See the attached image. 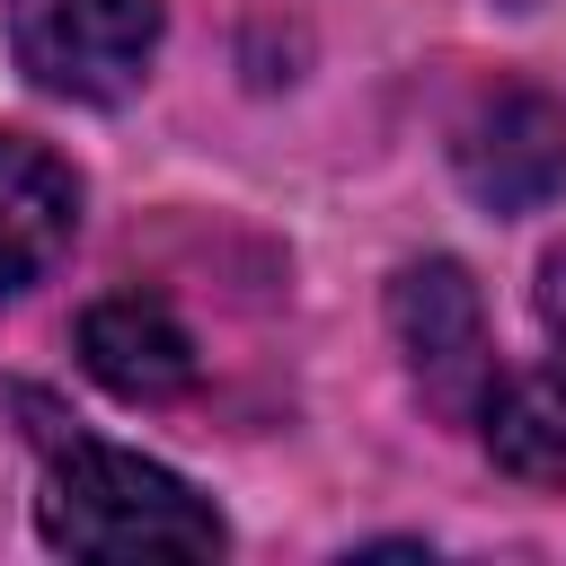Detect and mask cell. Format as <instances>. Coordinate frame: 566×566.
Segmentation results:
<instances>
[{"label":"cell","mask_w":566,"mask_h":566,"mask_svg":"<svg viewBox=\"0 0 566 566\" xmlns=\"http://www.w3.org/2000/svg\"><path fill=\"white\" fill-rule=\"evenodd\" d=\"M389 327H398L424 398H442V407L486 398V380H495L486 310H478V283H469L451 256H424V265H407V274L389 283Z\"/></svg>","instance_id":"277c9868"},{"label":"cell","mask_w":566,"mask_h":566,"mask_svg":"<svg viewBox=\"0 0 566 566\" xmlns=\"http://www.w3.org/2000/svg\"><path fill=\"white\" fill-rule=\"evenodd\" d=\"M71 230H80V177L35 133H0V301L53 274Z\"/></svg>","instance_id":"8992f818"},{"label":"cell","mask_w":566,"mask_h":566,"mask_svg":"<svg viewBox=\"0 0 566 566\" xmlns=\"http://www.w3.org/2000/svg\"><path fill=\"white\" fill-rule=\"evenodd\" d=\"M80 363H88V380H106V389L133 398V407H168V398L195 389V336H186L177 310L150 301V292L97 301V310L80 318Z\"/></svg>","instance_id":"5b68a950"},{"label":"cell","mask_w":566,"mask_h":566,"mask_svg":"<svg viewBox=\"0 0 566 566\" xmlns=\"http://www.w3.org/2000/svg\"><path fill=\"white\" fill-rule=\"evenodd\" d=\"M44 539L71 557H221V513L159 460L115 442H62L35 504Z\"/></svg>","instance_id":"6da1fadb"},{"label":"cell","mask_w":566,"mask_h":566,"mask_svg":"<svg viewBox=\"0 0 566 566\" xmlns=\"http://www.w3.org/2000/svg\"><path fill=\"white\" fill-rule=\"evenodd\" d=\"M451 168L486 212H539L566 186V106L522 80L486 88L451 133Z\"/></svg>","instance_id":"3957f363"},{"label":"cell","mask_w":566,"mask_h":566,"mask_svg":"<svg viewBox=\"0 0 566 566\" xmlns=\"http://www.w3.org/2000/svg\"><path fill=\"white\" fill-rule=\"evenodd\" d=\"M486 451L513 478H566V371H531V380H495L486 389Z\"/></svg>","instance_id":"52a82bcc"},{"label":"cell","mask_w":566,"mask_h":566,"mask_svg":"<svg viewBox=\"0 0 566 566\" xmlns=\"http://www.w3.org/2000/svg\"><path fill=\"white\" fill-rule=\"evenodd\" d=\"M9 44L35 88L106 106V97L142 88V71H150L159 0H9Z\"/></svg>","instance_id":"7a4b0ae2"},{"label":"cell","mask_w":566,"mask_h":566,"mask_svg":"<svg viewBox=\"0 0 566 566\" xmlns=\"http://www.w3.org/2000/svg\"><path fill=\"white\" fill-rule=\"evenodd\" d=\"M539 327H548L557 371H566V248H548V256H539Z\"/></svg>","instance_id":"ba28073f"}]
</instances>
